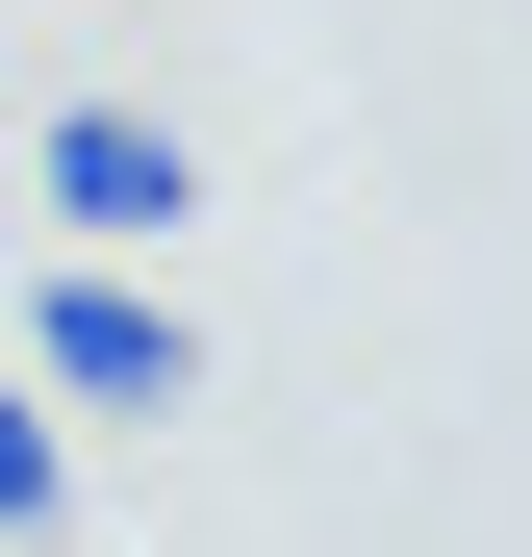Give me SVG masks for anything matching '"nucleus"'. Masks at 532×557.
<instances>
[{"label":"nucleus","instance_id":"3","mask_svg":"<svg viewBox=\"0 0 532 557\" xmlns=\"http://www.w3.org/2000/svg\"><path fill=\"white\" fill-rule=\"evenodd\" d=\"M51 507H76V406H51V381H0V532H51Z\"/></svg>","mask_w":532,"mask_h":557},{"label":"nucleus","instance_id":"2","mask_svg":"<svg viewBox=\"0 0 532 557\" xmlns=\"http://www.w3.org/2000/svg\"><path fill=\"white\" fill-rule=\"evenodd\" d=\"M26 177H51V228H76V253H152L177 203H203V152H177L152 102H51V152H26Z\"/></svg>","mask_w":532,"mask_h":557},{"label":"nucleus","instance_id":"1","mask_svg":"<svg viewBox=\"0 0 532 557\" xmlns=\"http://www.w3.org/2000/svg\"><path fill=\"white\" fill-rule=\"evenodd\" d=\"M26 381H51V406H102V431H152V406H203V330H177L127 253H76L51 305H26Z\"/></svg>","mask_w":532,"mask_h":557}]
</instances>
